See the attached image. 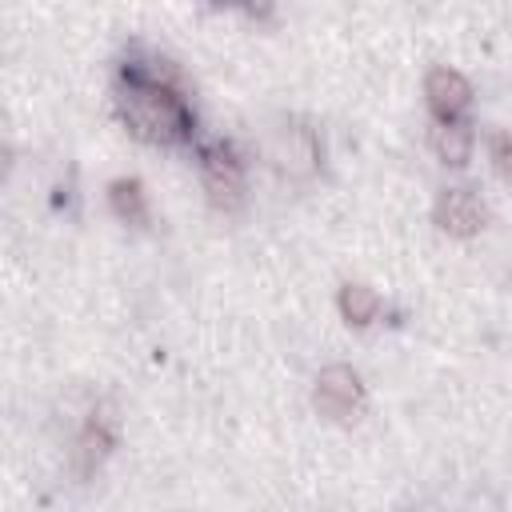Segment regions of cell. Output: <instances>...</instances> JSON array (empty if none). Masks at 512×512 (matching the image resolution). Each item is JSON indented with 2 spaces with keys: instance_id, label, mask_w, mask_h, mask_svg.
<instances>
[{
  "instance_id": "1",
  "label": "cell",
  "mask_w": 512,
  "mask_h": 512,
  "mask_svg": "<svg viewBox=\"0 0 512 512\" xmlns=\"http://www.w3.org/2000/svg\"><path fill=\"white\" fill-rule=\"evenodd\" d=\"M120 116L128 132L148 144H176L192 132V108L184 104L172 68L128 64L120 88Z\"/></svg>"
},
{
  "instance_id": "2",
  "label": "cell",
  "mask_w": 512,
  "mask_h": 512,
  "mask_svg": "<svg viewBox=\"0 0 512 512\" xmlns=\"http://www.w3.org/2000/svg\"><path fill=\"white\" fill-rule=\"evenodd\" d=\"M264 152H268L272 168L292 176V180H304V176H312L320 168V140L300 120H280L276 128H268Z\"/></svg>"
},
{
  "instance_id": "3",
  "label": "cell",
  "mask_w": 512,
  "mask_h": 512,
  "mask_svg": "<svg viewBox=\"0 0 512 512\" xmlns=\"http://www.w3.org/2000/svg\"><path fill=\"white\" fill-rule=\"evenodd\" d=\"M312 404L320 416L336 420V424H352L364 416V404H368V392H364V380L356 368L348 364H328L320 376H316V388H312Z\"/></svg>"
},
{
  "instance_id": "4",
  "label": "cell",
  "mask_w": 512,
  "mask_h": 512,
  "mask_svg": "<svg viewBox=\"0 0 512 512\" xmlns=\"http://www.w3.org/2000/svg\"><path fill=\"white\" fill-rule=\"evenodd\" d=\"M200 176H204V192L216 208L232 212L244 200V160L236 156L232 144H212L200 156Z\"/></svg>"
},
{
  "instance_id": "5",
  "label": "cell",
  "mask_w": 512,
  "mask_h": 512,
  "mask_svg": "<svg viewBox=\"0 0 512 512\" xmlns=\"http://www.w3.org/2000/svg\"><path fill=\"white\" fill-rule=\"evenodd\" d=\"M432 220L448 236H476L488 224V208L472 188H444L432 204Z\"/></svg>"
},
{
  "instance_id": "6",
  "label": "cell",
  "mask_w": 512,
  "mask_h": 512,
  "mask_svg": "<svg viewBox=\"0 0 512 512\" xmlns=\"http://www.w3.org/2000/svg\"><path fill=\"white\" fill-rule=\"evenodd\" d=\"M112 448H116V412L108 404H100V408L88 412V420H84V428L72 444V468L80 476H92Z\"/></svg>"
},
{
  "instance_id": "7",
  "label": "cell",
  "mask_w": 512,
  "mask_h": 512,
  "mask_svg": "<svg viewBox=\"0 0 512 512\" xmlns=\"http://www.w3.org/2000/svg\"><path fill=\"white\" fill-rule=\"evenodd\" d=\"M424 96H428V108L436 112V120H460L472 104V84L456 72V68H432L424 76Z\"/></svg>"
},
{
  "instance_id": "8",
  "label": "cell",
  "mask_w": 512,
  "mask_h": 512,
  "mask_svg": "<svg viewBox=\"0 0 512 512\" xmlns=\"http://www.w3.org/2000/svg\"><path fill=\"white\" fill-rule=\"evenodd\" d=\"M428 144H432V152H436L444 164L460 168V164H468V156H472V128H468L464 120H444V124L436 120Z\"/></svg>"
},
{
  "instance_id": "9",
  "label": "cell",
  "mask_w": 512,
  "mask_h": 512,
  "mask_svg": "<svg viewBox=\"0 0 512 512\" xmlns=\"http://www.w3.org/2000/svg\"><path fill=\"white\" fill-rule=\"evenodd\" d=\"M336 304H340V316H344L348 324H356V328H364V324H372V320L380 316V292L368 288V284H360V280H348V284L340 288Z\"/></svg>"
},
{
  "instance_id": "10",
  "label": "cell",
  "mask_w": 512,
  "mask_h": 512,
  "mask_svg": "<svg viewBox=\"0 0 512 512\" xmlns=\"http://www.w3.org/2000/svg\"><path fill=\"white\" fill-rule=\"evenodd\" d=\"M108 204L124 224H144L148 220V200H144V184L132 176H120L108 184Z\"/></svg>"
},
{
  "instance_id": "11",
  "label": "cell",
  "mask_w": 512,
  "mask_h": 512,
  "mask_svg": "<svg viewBox=\"0 0 512 512\" xmlns=\"http://www.w3.org/2000/svg\"><path fill=\"white\" fill-rule=\"evenodd\" d=\"M488 160H492V168L504 180H512V132L508 128H500V132L488 136Z\"/></svg>"
},
{
  "instance_id": "12",
  "label": "cell",
  "mask_w": 512,
  "mask_h": 512,
  "mask_svg": "<svg viewBox=\"0 0 512 512\" xmlns=\"http://www.w3.org/2000/svg\"><path fill=\"white\" fill-rule=\"evenodd\" d=\"M400 512H432V508H400Z\"/></svg>"
}]
</instances>
